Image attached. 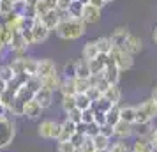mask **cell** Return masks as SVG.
<instances>
[{
  "label": "cell",
  "mask_w": 157,
  "mask_h": 152,
  "mask_svg": "<svg viewBox=\"0 0 157 152\" xmlns=\"http://www.w3.org/2000/svg\"><path fill=\"white\" fill-rule=\"evenodd\" d=\"M94 143H95V149L97 150H109L111 147V138L104 136V134H97L94 138Z\"/></svg>",
  "instance_id": "cell-32"
},
{
  "label": "cell",
  "mask_w": 157,
  "mask_h": 152,
  "mask_svg": "<svg viewBox=\"0 0 157 152\" xmlns=\"http://www.w3.org/2000/svg\"><path fill=\"white\" fill-rule=\"evenodd\" d=\"M37 69H39V58L25 57V72L29 76H37Z\"/></svg>",
  "instance_id": "cell-27"
},
{
  "label": "cell",
  "mask_w": 157,
  "mask_h": 152,
  "mask_svg": "<svg viewBox=\"0 0 157 152\" xmlns=\"http://www.w3.org/2000/svg\"><path fill=\"white\" fill-rule=\"evenodd\" d=\"M11 2H18V0H11Z\"/></svg>",
  "instance_id": "cell-62"
},
{
  "label": "cell",
  "mask_w": 157,
  "mask_h": 152,
  "mask_svg": "<svg viewBox=\"0 0 157 152\" xmlns=\"http://www.w3.org/2000/svg\"><path fill=\"white\" fill-rule=\"evenodd\" d=\"M43 106L36 101V99H32L25 104V111H23V117H29V119H39V117L43 115Z\"/></svg>",
  "instance_id": "cell-18"
},
{
  "label": "cell",
  "mask_w": 157,
  "mask_h": 152,
  "mask_svg": "<svg viewBox=\"0 0 157 152\" xmlns=\"http://www.w3.org/2000/svg\"><path fill=\"white\" fill-rule=\"evenodd\" d=\"M6 111H7V110L4 108V106H2V103H0V117H4V115H6Z\"/></svg>",
  "instance_id": "cell-58"
},
{
  "label": "cell",
  "mask_w": 157,
  "mask_h": 152,
  "mask_svg": "<svg viewBox=\"0 0 157 152\" xmlns=\"http://www.w3.org/2000/svg\"><path fill=\"white\" fill-rule=\"evenodd\" d=\"M14 78H16V74H14V71L11 69V65L9 64L0 65V80L11 83V81H14Z\"/></svg>",
  "instance_id": "cell-35"
},
{
  "label": "cell",
  "mask_w": 157,
  "mask_h": 152,
  "mask_svg": "<svg viewBox=\"0 0 157 152\" xmlns=\"http://www.w3.org/2000/svg\"><path fill=\"white\" fill-rule=\"evenodd\" d=\"M76 78V60H71L64 65V80H74Z\"/></svg>",
  "instance_id": "cell-38"
},
{
  "label": "cell",
  "mask_w": 157,
  "mask_h": 152,
  "mask_svg": "<svg viewBox=\"0 0 157 152\" xmlns=\"http://www.w3.org/2000/svg\"><path fill=\"white\" fill-rule=\"evenodd\" d=\"M62 95H76V85H74V80H64L62 85H60V90H58Z\"/></svg>",
  "instance_id": "cell-34"
},
{
  "label": "cell",
  "mask_w": 157,
  "mask_h": 152,
  "mask_svg": "<svg viewBox=\"0 0 157 152\" xmlns=\"http://www.w3.org/2000/svg\"><path fill=\"white\" fill-rule=\"evenodd\" d=\"M16 134L14 122L9 120L7 117H0V149H7L9 145L13 143Z\"/></svg>",
  "instance_id": "cell-3"
},
{
  "label": "cell",
  "mask_w": 157,
  "mask_h": 152,
  "mask_svg": "<svg viewBox=\"0 0 157 152\" xmlns=\"http://www.w3.org/2000/svg\"><path fill=\"white\" fill-rule=\"evenodd\" d=\"M25 2H27L29 7H36L37 4H39V0H25Z\"/></svg>",
  "instance_id": "cell-56"
},
{
  "label": "cell",
  "mask_w": 157,
  "mask_h": 152,
  "mask_svg": "<svg viewBox=\"0 0 157 152\" xmlns=\"http://www.w3.org/2000/svg\"><path fill=\"white\" fill-rule=\"evenodd\" d=\"M86 95H88V97L95 103V101H99L101 97H102V92H101L97 87H90V88H88V92H86Z\"/></svg>",
  "instance_id": "cell-47"
},
{
  "label": "cell",
  "mask_w": 157,
  "mask_h": 152,
  "mask_svg": "<svg viewBox=\"0 0 157 152\" xmlns=\"http://www.w3.org/2000/svg\"><path fill=\"white\" fill-rule=\"evenodd\" d=\"M50 29H46L43 23H41V20L39 18H36V23H34V27H32V34H34V43L39 44V43H44L48 37H50Z\"/></svg>",
  "instance_id": "cell-14"
},
{
  "label": "cell",
  "mask_w": 157,
  "mask_h": 152,
  "mask_svg": "<svg viewBox=\"0 0 157 152\" xmlns=\"http://www.w3.org/2000/svg\"><path fill=\"white\" fill-rule=\"evenodd\" d=\"M101 53H99V48H97V43L95 41H88V43L83 44V50H81V57L85 58V60H94V58H97Z\"/></svg>",
  "instance_id": "cell-19"
},
{
  "label": "cell",
  "mask_w": 157,
  "mask_h": 152,
  "mask_svg": "<svg viewBox=\"0 0 157 152\" xmlns=\"http://www.w3.org/2000/svg\"><path fill=\"white\" fill-rule=\"evenodd\" d=\"M79 150H81V152H97V149H95V143H94V138H88V136H86Z\"/></svg>",
  "instance_id": "cell-45"
},
{
  "label": "cell",
  "mask_w": 157,
  "mask_h": 152,
  "mask_svg": "<svg viewBox=\"0 0 157 152\" xmlns=\"http://www.w3.org/2000/svg\"><path fill=\"white\" fill-rule=\"evenodd\" d=\"M37 134L44 140H58L60 136V122L57 120H41V124L37 126Z\"/></svg>",
  "instance_id": "cell-4"
},
{
  "label": "cell",
  "mask_w": 157,
  "mask_h": 152,
  "mask_svg": "<svg viewBox=\"0 0 157 152\" xmlns=\"http://www.w3.org/2000/svg\"><path fill=\"white\" fill-rule=\"evenodd\" d=\"M101 11L102 9H97L90 6V4H85L83 6V13H81V20L85 25H94V23H97L101 20Z\"/></svg>",
  "instance_id": "cell-10"
},
{
  "label": "cell",
  "mask_w": 157,
  "mask_h": 152,
  "mask_svg": "<svg viewBox=\"0 0 157 152\" xmlns=\"http://www.w3.org/2000/svg\"><path fill=\"white\" fill-rule=\"evenodd\" d=\"M74 134H76V122H72L65 117L64 122H60V136L57 142H69Z\"/></svg>",
  "instance_id": "cell-12"
},
{
  "label": "cell",
  "mask_w": 157,
  "mask_h": 152,
  "mask_svg": "<svg viewBox=\"0 0 157 152\" xmlns=\"http://www.w3.org/2000/svg\"><path fill=\"white\" fill-rule=\"evenodd\" d=\"M21 34H23V37H25V41H27V44H29V46L36 44V43H34V34H32V30H23Z\"/></svg>",
  "instance_id": "cell-51"
},
{
  "label": "cell",
  "mask_w": 157,
  "mask_h": 152,
  "mask_svg": "<svg viewBox=\"0 0 157 152\" xmlns=\"http://www.w3.org/2000/svg\"><path fill=\"white\" fill-rule=\"evenodd\" d=\"M65 117L69 119V120H72V122H81V117H83V111L79 108H74V110H71L69 113H65Z\"/></svg>",
  "instance_id": "cell-46"
},
{
  "label": "cell",
  "mask_w": 157,
  "mask_h": 152,
  "mask_svg": "<svg viewBox=\"0 0 157 152\" xmlns=\"http://www.w3.org/2000/svg\"><path fill=\"white\" fill-rule=\"evenodd\" d=\"M11 37H13V32H11L4 23H0V46H2V48H7Z\"/></svg>",
  "instance_id": "cell-37"
},
{
  "label": "cell",
  "mask_w": 157,
  "mask_h": 152,
  "mask_svg": "<svg viewBox=\"0 0 157 152\" xmlns=\"http://www.w3.org/2000/svg\"><path fill=\"white\" fill-rule=\"evenodd\" d=\"M101 134H104V136H108V138L115 136L113 126H109V124H104V126H101Z\"/></svg>",
  "instance_id": "cell-50"
},
{
  "label": "cell",
  "mask_w": 157,
  "mask_h": 152,
  "mask_svg": "<svg viewBox=\"0 0 157 152\" xmlns=\"http://www.w3.org/2000/svg\"><path fill=\"white\" fill-rule=\"evenodd\" d=\"M9 65H11V69L14 71L16 76L27 74V72H25V57H14L11 62H9Z\"/></svg>",
  "instance_id": "cell-31"
},
{
  "label": "cell",
  "mask_w": 157,
  "mask_h": 152,
  "mask_svg": "<svg viewBox=\"0 0 157 152\" xmlns=\"http://www.w3.org/2000/svg\"><path fill=\"white\" fill-rule=\"evenodd\" d=\"M62 81H64V76H60L58 72H55V74H51L48 78H43L41 83H43V88H48L51 92H57V90H60Z\"/></svg>",
  "instance_id": "cell-16"
},
{
  "label": "cell",
  "mask_w": 157,
  "mask_h": 152,
  "mask_svg": "<svg viewBox=\"0 0 157 152\" xmlns=\"http://www.w3.org/2000/svg\"><path fill=\"white\" fill-rule=\"evenodd\" d=\"M131 152H155V150H154V147H152V143H150L148 138H140V136H136Z\"/></svg>",
  "instance_id": "cell-20"
},
{
  "label": "cell",
  "mask_w": 157,
  "mask_h": 152,
  "mask_svg": "<svg viewBox=\"0 0 157 152\" xmlns=\"http://www.w3.org/2000/svg\"><path fill=\"white\" fill-rule=\"evenodd\" d=\"M115 129V138H118V140H127L134 134V124H127L120 120V122H117L113 126Z\"/></svg>",
  "instance_id": "cell-13"
},
{
  "label": "cell",
  "mask_w": 157,
  "mask_h": 152,
  "mask_svg": "<svg viewBox=\"0 0 157 152\" xmlns=\"http://www.w3.org/2000/svg\"><path fill=\"white\" fill-rule=\"evenodd\" d=\"M86 4H90V6H94L97 9H102L106 6V0H86Z\"/></svg>",
  "instance_id": "cell-53"
},
{
  "label": "cell",
  "mask_w": 157,
  "mask_h": 152,
  "mask_svg": "<svg viewBox=\"0 0 157 152\" xmlns=\"http://www.w3.org/2000/svg\"><path fill=\"white\" fill-rule=\"evenodd\" d=\"M53 94H55V92H51L48 88H39L36 92V95H34V99L43 106V110H46L53 104Z\"/></svg>",
  "instance_id": "cell-15"
},
{
  "label": "cell",
  "mask_w": 157,
  "mask_h": 152,
  "mask_svg": "<svg viewBox=\"0 0 157 152\" xmlns=\"http://www.w3.org/2000/svg\"><path fill=\"white\" fill-rule=\"evenodd\" d=\"M74 85H76V94H86L90 85V80H81V78H74Z\"/></svg>",
  "instance_id": "cell-39"
},
{
  "label": "cell",
  "mask_w": 157,
  "mask_h": 152,
  "mask_svg": "<svg viewBox=\"0 0 157 152\" xmlns=\"http://www.w3.org/2000/svg\"><path fill=\"white\" fill-rule=\"evenodd\" d=\"M76 78H81V80H90L92 78V69H90V62L81 58V60H76Z\"/></svg>",
  "instance_id": "cell-17"
},
{
  "label": "cell",
  "mask_w": 157,
  "mask_h": 152,
  "mask_svg": "<svg viewBox=\"0 0 157 152\" xmlns=\"http://www.w3.org/2000/svg\"><path fill=\"white\" fill-rule=\"evenodd\" d=\"M76 152H81V150H79V149H78V150H76Z\"/></svg>",
  "instance_id": "cell-63"
},
{
  "label": "cell",
  "mask_w": 157,
  "mask_h": 152,
  "mask_svg": "<svg viewBox=\"0 0 157 152\" xmlns=\"http://www.w3.org/2000/svg\"><path fill=\"white\" fill-rule=\"evenodd\" d=\"M83 6H85V2H83V0H72L71 7H69V11H67V16H71V18H79V20H81Z\"/></svg>",
  "instance_id": "cell-29"
},
{
  "label": "cell",
  "mask_w": 157,
  "mask_h": 152,
  "mask_svg": "<svg viewBox=\"0 0 157 152\" xmlns=\"http://www.w3.org/2000/svg\"><path fill=\"white\" fill-rule=\"evenodd\" d=\"M85 134H79V133H76L74 136L71 138V143L76 147V149H81V145H83V142H85Z\"/></svg>",
  "instance_id": "cell-49"
},
{
  "label": "cell",
  "mask_w": 157,
  "mask_h": 152,
  "mask_svg": "<svg viewBox=\"0 0 157 152\" xmlns=\"http://www.w3.org/2000/svg\"><path fill=\"white\" fill-rule=\"evenodd\" d=\"M129 36H131V32H129L127 27H118V29L113 30V34L109 36V39H111V43H113L115 48L125 50V43H127Z\"/></svg>",
  "instance_id": "cell-9"
},
{
  "label": "cell",
  "mask_w": 157,
  "mask_h": 152,
  "mask_svg": "<svg viewBox=\"0 0 157 152\" xmlns=\"http://www.w3.org/2000/svg\"><path fill=\"white\" fill-rule=\"evenodd\" d=\"M55 9H57V0H39V4L36 6L37 18L44 16L46 13H50V11H55Z\"/></svg>",
  "instance_id": "cell-23"
},
{
  "label": "cell",
  "mask_w": 157,
  "mask_h": 152,
  "mask_svg": "<svg viewBox=\"0 0 157 152\" xmlns=\"http://www.w3.org/2000/svg\"><path fill=\"white\" fill-rule=\"evenodd\" d=\"M7 88H9V83H7V81L0 80V95L6 94V92H7Z\"/></svg>",
  "instance_id": "cell-55"
},
{
  "label": "cell",
  "mask_w": 157,
  "mask_h": 152,
  "mask_svg": "<svg viewBox=\"0 0 157 152\" xmlns=\"http://www.w3.org/2000/svg\"><path fill=\"white\" fill-rule=\"evenodd\" d=\"M104 99L109 101L111 104H120V101H122V90L118 88V85H109L108 90L104 92Z\"/></svg>",
  "instance_id": "cell-22"
},
{
  "label": "cell",
  "mask_w": 157,
  "mask_h": 152,
  "mask_svg": "<svg viewBox=\"0 0 157 152\" xmlns=\"http://www.w3.org/2000/svg\"><path fill=\"white\" fill-rule=\"evenodd\" d=\"M64 13H60L58 9H55V11H50V13H46L44 16H41L39 20H41V23H43L46 29L50 30H57V27L60 25V21H62V18H64Z\"/></svg>",
  "instance_id": "cell-8"
},
{
  "label": "cell",
  "mask_w": 157,
  "mask_h": 152,
  "mask_svg": "<svg viewBox=\"0 0 157 152\" xmlns=\"http://www.w3.org/2000/svg\"><path fill=\"white\" fill-rule=\"evenodd\" d=\"M57 72V64L51 58H41L39 60V69H37V78H48Z\"/></svg>",
  "instance_id": "cell-11"
},
{
  "label": "cell",
  "mask_w": 157,
  "mask_h": 152,
  "mask_svg": "<svg viewBox=\"0 0 157 152\" xmlns=\"http://www.w3.org/2000/svg\"><path fill=\"white\" fill-rule=\"evenodd\" d=\"M9 50L16 53V57H23V51L29 48V44L25 41V37H23L21 32H13V37H11V41H9Z\"/></svg>",
  "instance_id": "cell-6"
},
{
  "label": "cell",
  "mask_w": 157,
  "mask_h": 152,
  "mask_svg": "<svg viewBox=\"0 0 157 152\" xmlns=\"http://www.w3.org/2000/svg\"><path fill=\"white\" fill-rule=\"evenodd\" d=\"M157 119V103L150 97L136 106V122L134 124H152Z\"/></svg>",
  "instance_id": "cell-2"
},
{
  "label": "cell",
  "mask_w": 157,
  "mask_h": 152,
  "mask_svg": "<svg viewBox=\"0 0 157 152\" xmlns=\"http://www.w3.org/2000/svg\"><path fill=\"white\" fill-rule=\"evenodd\" d=\"M120 104H113L111 110H108L106 111V122L109 126H115L117 122H120Z\"/></svg>",
  "instance_id": "cell-28"
},
{
  "label": "cell",
  "mask_w": 157,
  "mask_h": 152,
  "mask_svg": "<svg viewBox=\"0 0 157 152\" xmlns=\"http://www.w3.org/2000/svg\"><path fill=\"white\" fill-rule=\"evenodd\" d=\"M95 43H97V48H99L101 55H111V53H113L115 46H113V43H111L109 37H99Z\"/></svg>",
  "instance_id": "cell-26"
},
{
  "label": "cell",
  "mask_w": 157,
  "mask_h": 152,
  "mask_svg": "<svg viewBox=\"0 0 157 152\" xmlns=\"http://www.w3.org/2000/svg\"><path fill=\"white\" fill-rule=\"evenodd\" d=\"M120 119L127 124H134L136 122V106H132V104L120 106Z\"/></svg>",
  "instance_id": "cell-24"
},
{
  "label": "cell",
  "mask_w": 157,
  "mask_h": 152,
  "mask_svg": "<svg viewBox=\"0 0 157 152\" xmlns=\"http://www.w3.org/2000/svg\"><path fill=\"white\" fill-rule=\"evenodd\" d=\"M94 106V101L86 94H76V108H79L81 111H86Z\"/></svg>",
  "instance_id": "cell-30"
},
{
  "label": "cell",
  "mask_w": 157,
  "mask_h": 152,
  "mask_svg": "<svg viewBox=\"0 0 157 152\" xmlns=\"http://www.w3.org/2000/svg\"><path fill=\"white\" fill-rule=\"evenodd\" d=\"M109 2H113V0H106V4H109Z\"/></svg>",
  "instance_id": "cell-60"
},
{
  "label": "cell",
  "mask_w": 157,
  "mask_h": 152,
  "mask_svg": "<svg viewBox=\"0 0 157 152\" xmlns=\"http://www.w3.org/2000/svg\"><path fill=\"white\" fill-rule=\"evenodd\" d=\"M120 69L117 67V64H115V60L109 55H108V64H106V69H104V72H102V76H104V80L108 81V83H111V85H118V80H120Z\"/></svg>",
  "instance_id": "cell-7"
},
{
  "label": "cell",
  "mask_w": 157,
  "mask_h": 152,
  "mask_svg": "<svg viewBox=\"0 0 157 152\" xmlns=\"http://www.w3.org/2000/svg\"><path fill=\"white\" fill-rule=\"evenodd\" d=\"M71 2L72 0H57V9L60 11V13L67 14V11H69V7H71Z\"/></svg>",
  "instance_id": "cell-48"
},
{
  "label": "cell",
  "mask_w": 157,
  "mask_h": 152,
  "mask_svg": "<svg viewBox=\"0 0 157 152\" xmlns=\"http://www.w3.org/2000/svg\"><path fill=\"white\" fill-rule=\"evenodd\" d=\"M143 48V41H141V37H138L134 36V34H131L127 39V43H125V50L131 53V55H136V53H140Z\"/></svg>",
  "instance_id": "cell-21"
},
{
  "label": "cell",
  "mask_w": 157,
  "mask_h": 152,
  "mask_svg": "<svg viewBox=\"0 0 157 152\" xmlns=\"http://www.w3.org/2000/svg\"><path fill=\"white\" fill-rule=\"evenodd\" d=\"M152 99H154V101L157 103V87L154 88V92H152Z\"/></svg>",
  "instance_id": "cell-59"
},
{
  "label": "cell",
  "mask_w": 157,
  "mask_h": 152,
  "mask_svg": "<svg viewBox=\"0 0 157 152\" xmlns=\"http://www.w3.org/2000/svg\"><path fill=\"white\" fill-rule=\"evenodd\" d=\"M85 32H86V25L83 23V20H79V18H71V16H67V14L62 18L60 25H58L57 30H55V34H57L60 39H64V41H76V39H79Z\"/></svg>",
  "instance_id": "cell-1"
},
{
  "label": "cell",
  "mask_w": 157,
  "mask_h": 152,
  "mask_svg": "<svg viewBox=\"0 0 157 152\" xmlns=\"http://www.w3.org/2000/svg\"><path fill=\"white\" fill-rule=\"evenodd\" d=\"M60 106L65 113H69L71 110L76 108V95H62V101H60Z\"/></svg>",
  "instance_id": "cell-36"
},
{
  "label": "cell",
  "mask_w": 157,
  "mask_h": 152,
  "mask_svg": "<svg viewBox=\"0 0 157 152\" xmlns=\"http://www.w3.org/2000/svg\"><path fill=\"white\" fill-rule=\"evenodd\" d=\"M78 149L71 143V140L69 142H58L57 145V152H76Z\"/></svg>",
  "instance_id": "cell-44"
},
{
  "label": "cell",
  "mask_w": 157,
  "mask_h": 152,
  "mask_svg": "<svg viewBox=\"0 0 157 152\" xmlns=\"http://www.w3.org/2000/svg\"><path fill=\"white\" fill-rule=\"evenodd\" d=\"M97 152H109V150H97Z\"/></svg>",
  "instance_id": "cell-61"
},
{
  "label": "cell",
  "mask_w": 157,
  "mask_h": 152,
  "mask_svg": "<svg viewBox=\"0 0 157 152\" xmlns=\"http://www.w3.org/2000/svg\"><path fill=\"white\" fill-rule=\"evenodd\" d=\"M81 122L85 124V126H88V124H94L95 122V110H94V106L90 110H86V111H83V117H81Z\"/></svg>",
  "instance_id": "cell-42"
},
{
  "label": "cell",
  "mask_w": 157,
  "mask_h": 152,
  "mask_svg": "<svg viewBox=\"0 0 157 152\" xmlns=\"http://www.w3.org/2000/svg\"><path fill=\"white\" fill-rule=\"evenodd\" d=\"M97 134H101V126L99 124H88L86 126V131H85V136H88V138H95Z\"/></svg>",
  "instance_id": "cell-43"
},
{
  "label": "cell",
  "mask_w": 157,
  "mask_h": 152,
  "mask_svg": "<svg viewBox=\"0 0 157 152\" xmlns=\"http://www.w3.org/2000/svg\"><path fill=\"white\" fill-rule=\"evenodd\" d=\"M109 152H131V149L127 147V143H125L124 140H118V142L111 143V147H109Z\"/></svg>",
  "instance_id": "cell-41"
},
{
  "label": "cell",
  "mask_w": 157,
  "mask_h": 152,
  "mask_svg": "<svg viewBox=\"0 0 157 152\" xmlns=\"http://www.w3.org/2000/svg\"><path fill=\"white\" fill-rule=\"evenodd\" d=\"M152 39H154V43L157 44V27L154 29V32H152Z\"/></svg>",
  "instance_id": "cell-57"
},
{
  "label": "cell",
  "mask_w": 157,
  "mask_h": 152,
  "mask_svg": "<svg viewBox=\"0 0 157 152\" xmlns=\"http://www.w3.org/2000/svg\"><path fill=\"white\" fill-rule=\"evenodd\" d=\"M150 143H152V147H154V150L157 152V127L154 131H152V134H150Z\"/></svg>",
  "instance_id": "cell-54"
},
{
  "label": "cell",
  "mask_w": 157,
  "mask_h": 152,
  "mask_svg": "<svg viewBox=\"0 0 157 152\" xmlns=\"http://www.w3.org/2000/svg\"><path fill=\"white\" fill-rule=\"evenodd\" d=\"M109 57L115 60L117 67H118L122 72H124V71H129V69L134 65V55H131L127 50H118V48H115L113 53H111Z\"/></svg>",
  "instance_id": "cell-5"
},
{
  "label": "cell",
  "mask_w": 157,
  "mask_h": 152,
  "mask_svg": "<svg viewBox=\"0 0 157 152\" xmlns=\"http://www.w3.org/2000/svg\"><path fill=\"white\" fill-rule=\"evenodd\" d=\"M95 124H99V126H104L106 122V113H102V111H95Z\"/></svg>",
  "instance_id": "cell-52"
},
{
  "label": "cell",
  "mask_w": 157,
  "mask_h": 152,
  "mask_svg": "<svg viewBox=\"0 0 157 152\" xmlns=\"http://www.w3.org/2000/svg\"><path fill=\"white\" fill-rule=\"evenodd\" d=\"M108 64V55H99L97 58L90 60V69H92V74H101L104 72Z\"/></svg>",
  "instance_id": "cell-25"
},
{
  "label": "cell",
  "mask_w": 157,
  "mask_h": 152,
  "mask_svg": "<svg viewBox=\"0 0 157 152\" xmlns=\"http://www.w3.org/2000/svg\"><path fill=\"white\" fill-rule=\"evenodd\" d=\"M14 13V2L11 0H0V18H7L9 14Z\"/></svg>",
  "instance_id": "cell-33"
},
{
  "label": "cell",
  "mask_w": 157,
  "mask_h": 152,
  "mask_svg": "<svg viewBox=\"0 0 157 152\" xmlns=\"http://www.w3.org/2000/svg\"><path fill=\"white\" fill-rule=\"evenodd\" d=\"M111 106H113V104H111L109 101H106V99H104V95L101 97L99 101L94 103V110H95V111H102V113H106L108 110H111Z\"/></svg>",
  "instance_id": "cell-40"
}]
</instances>
